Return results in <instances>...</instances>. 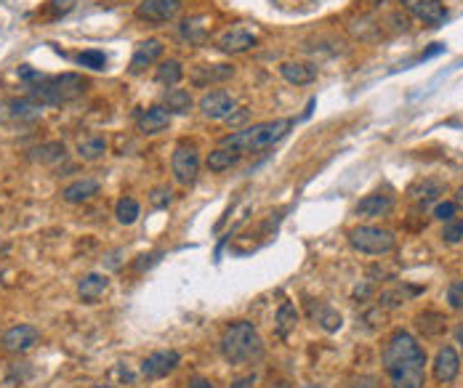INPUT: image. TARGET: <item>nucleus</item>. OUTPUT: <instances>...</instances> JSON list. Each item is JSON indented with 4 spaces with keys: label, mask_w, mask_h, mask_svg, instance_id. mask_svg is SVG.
<instances>
[{
    "label": "nucleus",
    "mask_w": 463,
    "mask_h": 388,
    "mask_svg": "<svg viewBox=\"0 0 463 388\" xmlns=\"http://www.w3.org/2000/svg\"><path fill=\"white\" fill-rule=\"evenodd\" d=\"M383 367L391 377V388H424L426 351L410 332H394L383 346Z\"/></svg>",
    "instance_id": "obj_1"
},
{
    "label": "nucleus",
    "mask_w": 463,
    "mask_h": 388,
    "mask_svg": "<svg viewBox=\"0 0 463 388\" xmlns=\"http://www.w3.org/2000/svg\"><path fill=\"white\" fill-rule=\"evenodd\" d=\"M219 349L224 362L231 367H240V364H250L261 359L264 354V340L258 335V330L250 322H231L229 328L224 330V335L219 340Z\"/></svg>",
    "instance_id": "obj_2"
},
{
    "label": "nucleus",
    "mask_w": 463,
    "mask_h": 388,
    "mask_svg": "<svg viewBox=\"0 0 463 388\" xmlns=\"http://www.w3.org/2000/svg\"><path fill=\"white\" fill-rule=\"evenodd\" d=\"M291 128H293V120L256 122V125L237 128L234 134L224 136V138H221V146L237 152V155H243V152H261V149H269V146L277 144L280 138H285Z\"/></svg>",
    "instance_id": "obj_3"
},
{
    "label": "nucleus",
    "mask_w": 463,
    "mask_h": 388,
    "mask_svg": "<svg viewBox=\"0 0 463 388\" xmlns=\"http://www.w3.org/2000/svg\"><path fill=\"white\" fill-rule=\"evenodd\" d=\"M88 91V80L77 72H61L53 77H40L30 85V98L40 107H59L67 101H75Z\"/></svg>",
    "instance_id": "obj_4"
},
{
    "label": "nucleus",
    "mask_w": 463,
    "mask_h": 388,
    "mask_svg": "<svg viewBox=\"0 0 463 388\" xmlns=\"http://www.w3.org/2000/svg\"><path fill=\"white\" fill-rule=\"evenodd\" d=\"M346 237H349V245L354 250L362 255H389L394 250V245H397V237L389 229L370 226V224L354 226V229H349Z\"/></svg>",
    "instance_id": "obj_5"
},
{
    "label": "nucleus",
    "mask_w": 463,
    "mask_h": 388,
    "mask_svg": "<svg viewBox=\"0 0 463 388\" xmlns=\"http://www.w3.org/2000/svg\"><path fill=\"white\" fill-rule=\"evenodd\" d=\"M171 173L176 183L182 186H192L200 176V155H197V146L189 144V141H182V144L173 149L171 157Z\"/></svg>",
    "instance_id": "obj_6"
},
{
    "label": "nucleus",
    "mask_w": 463,
    "mask_h": 388,
    "mask_svg": "<svg viewBox=\"0 0 463 388\" xmlns=\"http://www.w3.org/2000/svg\"><path fill=\"white\" fill-rule=\"evenodd\" d=\"M182 11V0H141L136 6V19L146 25H165L173 22Z\"/></svg>",
    "instance_id": "obj_7"
},
{
    "label": "nucleus",
    "mask_w": 463,
    "mask_h": 388,
    "mask_svg": "<svg viewBox=\"0 0 463 388\" xmlns=\"http://www.w3.org/2000/svg\"><path fill=\"white\" fill-rule=\"evenodd\" d=\"M179 364H182V354L173 351V349H160L141 362V375L149 377V380H160V377L171 375Z\"/></svg>",
    "instance_id": "obj_8"
},
{
    "label": "nucleus",
    "mask_w": 463,
    "mask_h": 388,
    "mask_svg": "<svg viewBox=\"0 0 463 388\" xmlns=\"http://www.w3.org/2000/svg\"><path fill=\"white\" fill-rule=\"evenodd\" d=\"M40 340V330L32 325H16V328L6 330L0 338V349L6 354H27L30 349H35V343Z\"/></svg>",
    "instance_id": "obj_9"
},
{
    "label": "nucleus",
    "mask_w": 463,
    "mask_h": 388,
    "mask_svg": "<svg viewBox=\"0 0 463 388\" xmlns=\"http://www.w3.org/2000/svg\"><path fill=\"white\" fill-rule=\"evenodd\" d=\"M402 8L426 27H439L448 19V8L442 0H402Z\"/></svg>",
    "instance_id": "obj_10"
},
{
    "label": "nucleus",
    "mask_w": 463,
    "mask_h": 388,
    "mask_svg": "<svg viewBox=\"0 0 463 388\" xmlns=\"http://www.w3.org/2000/svg\"><path fill=\"white\" fill-rule=\"evenodd\" d=\"M431 373L439 386H450L452 380L461 373V356L455 351V346H442L434 354V362H431Z\"/></svg>",
    "instance_id": "obj_11"
},
{
    "label": "nucleus",
    "mask_w": 463,
    "mask_h": 388,
    "mask_svg": "<svg viewBox=\"0 0 463 388\" xmlns=\"http://www.w3.org/2000/svg\"><path fill=\"white\" fill-rule=\"evenodd\" d=\"M234 110H237V101L229 91H210L200 98V112L208 120H227Z\"/></svg>",
    "instance_id": "obj_12"
},
{
    "label": "nucleus",
    "mask_w": 463,
    "mask_h": 388,
    "mask_svg": "<svg viewBox=\"0 0 463 388\" xmlns=\"http://www.w3.org/2000/svg\"><path fill=\"white\" fill-rule=\"evenodd\" d=\"M163 51H165V46L160 43L158 37H149V40H141L139 46H136L134 56H131V72L134 75H141L146 70V67H152L155 61L163 56Z\"/></svg>",
    "instance_id": "obj_13"
},
{
    "label": "nucleus",
    "mask_w": 463,
    "mask_h": 388,
    "mask_svg": "<svg viewBox=\"0 0 463 388\" xmlns=\"http://www.w3.org/2000/svg\"><path fill=\"white\" fill-rule=\"evenodd\" d=\"M391 207H394V197H391V194L373 192L357 202L354 213H357L360 219H381V216H389Z\"/></svg>",
    "instance_id": "obj_14"
},
{
    "label": "nucleus",
    "mask_w": 463,
    "mask_h": 388,
    "mask_svg": "<svg viewBox=\"0 0 463 388\" xmlns=\"http://www.w3.org/2000/svg\"><path fill=\"white\" fill-rule=\"evenodd\" d=\"M107 290H110V277L99 274V271H91L77 282V298L83 304H99V298Z\"/></svg>",
    "instance_id": "obj_15"
},
{
    "label": "nucleus",
    "mask_w": 463,
    "mask_h": 388,
    "mask_svg": "<svg viewBox=\"0 0 463 388\" xmlns=\"http://www.w3.org/2000/svg\"><path fill=\"white\" fill-rule=\"evenodd\" d=\"M99 192H101V183H99L96 179H77V181L67 183V186L61 189V200L70 202V205H80V202L94 200Z\"/></svg>",
    "instance_id": "obj_16"
},
{
    "label": "nucleus",
    "mask_w": 463,
    "mask_h": 388,
    "mask_svg": "<svg viewBox=\"0 0 463 388\" xmlns=\"http://www.w3.org/2000/svg\"><path fill=\"white\" fill-rule=\"evenodd\" d=\"M258 43V37L253 35V32H248V30H229V32H224V35L219 37V51H224V53H245V51H250L253 46Z\"/></svg>",
    "instance_id": "obj_17"
},
{
    "label": "nucleus",
    "mask_w": 463,
    "mask_h": 388,
    "mask_svg": "<svg viewBox=\"0 0 463 388\" xmlns=\"http://www.w3.org/2000/svg\"><path fill=\"white\" fill-rule=\"evenodd\" d=\"M231 75H234V67H229V64H200L192 72V83L208 88V85L221 83V80H229Z\"/></svg>",
    "instance_id": "obj_18"
},
{
    "label": "nucleus",
    "mask_w": 463,
    "mask_h": 388,
    "mask_svg": "<svg viewBox=\"0 0 463 388\" xmlns=\"http://www.w3.org/2000/svg\"><path fill=\"white\" fill-rule=\"evenodd\" d=\"M280 75L291 85H309L317 80V70L312 64H306V61H282Z\"/></svg>",
    "instance_id": "obj_19"
},
{
    "label": "nucleus",
    "mask_w": 463,
    "mask_h": 388,
    "mask_svg": "<svg viewBox=\"0 0 463 388\" xmlns=\"http://www.w3.org/2000/svg\"><path fill=\"white\" fill-rule=\"evenodd\" d=\"M168 122H171V112L165 110V107H149V110H144L141 112V117H139V131L146 136L160 134V131L168 128Z\"/></svg>",
    "instance_id": "obj_20"
},
{
    "label": "nucleus",
    "mask_w": 463,
    "mask_h": 388,
    "mask_svg": "<svg viewBox=\"0 0 463 388\" xmlns=\"http://www.w3.org/2000/svg\"><path fill=\"white\" fill-rule=\"evenodd\" d=\"M296 325H298V311H296V304H291V301H282L280 309H277V316H274V332L285 340L293 330H296Z\"/></svg>",
    "instance_id": "obj_21"
},
{
    "label": "nucleus",
    "mask_w": 463,
    "mask_h": 388,
    "mask_svg": "<svg viewBox=\"0 0 463 388\" xmlns=\"http://www.w3.org/2000/svg\"><path fill=\"white\" fill-rule=\"evenodd\" d=\"M309 309H312V316H315V322H317L319 328L325 330V332H336V330H341L343 319L341 314L333 309V306L328 304H309Z\"/></svg>",
    "instance_id": "obj_22"
},
{
    "label": "nucleus",
    "mask_w": 463,
    "mask_h": 388,
    "mask_svg": "<svg viewBox=\"0 0 463 388\" xmlns=\"http://www.w3.org/2000/svg\"><path fill=\"white\" fill-rule=\"evenodd\" d=\"M415 325L424 332V338H437L448 328V319L439 314V311H424V314H418Z\"/></svg>",
    "instance_id": "obj_23"
},
{
    "label": "nucleus",
    "mask_w": 463,
    "mask_h": 388,
    "mask_svg": "<svg viewBox=\"0 0 463 388\" xmlns=\"http://www.w3.org/2000/svg\"><path fill=\"white\" fill-rule=\"evenodd\" d=\"M237 160H240V155L237 152H231V149H224V146H219V149H213L210 155H208L205 165L213 173H224V170H229L237 165Z\"/></svg>",
    "instance_id": "obj_24"
},
{
    "label": "nucleus",
    "mask_w": 463,
    "mask_h": 388,
    "mask_svg": "<svg viewBox=\"0 0 463 388\" xmlns=\"http://www.w3.org/2000/svg\"><path fill=\"white\" fill-rule=\"evenodd\" d=\"M192 93L189 91H184V88H171L168 93H165V110L168 112H176V115H186V112L192 110Z\"/></svg>",
    "instance_id": "obj_25"
},
{
    "label": "nucleus",
    "mask_w": 463,
    "mask_h": 388,
    "mask_svg": "<svg viewBox=\"0 0 463 388\" xmlns=\"http://www.w3.org/2000/svg\"><path fill=\"white\" fill-rule=\"evenodd\" d=\"M139 216H141V205L136 202L134 197H120V200H118V205H115V219H118V224L131 226V224L139 221Z\"/></svg>",
    "instance_id": "obj_26"
},
{
    "label": "nucleus",
    "mask_w": 463,
    "mask_h": 388,
    "mask_svg": "<svg viewBox=\"0 0 463 388\" xmlns=\"http://www.w3.org/2000/svg\"><path fill=\"white\" fill-rule=\"evenodd\" d=\"M182 77H184V67H182V61H176V59L163 61L158 67V72H155V80L163 85H168V88L182 83Z\"/></svg>",
    "instance_id": "obj_27"
},
{
    "label": "nucleus",
    "mask_w": 463,
    "mask_h": 388,
    "mask_svg": "<svg viewBox=\"0 0 463 388\" xmlns=\"http://www.w3.org/2000/svg\"><path fill=\"white\" fill-rule=\"evenodd\" d=\"M445 192V186H442V181H434V179H426V181L415 183L413 189H410V197L413 200H418L421 205H426V202H431V200H437L439 194Z\"/></svg>",
    "instance_id": "obj_28"
},
{
    "label": "nucleus",
    "mask_w": 463,
    "mask_h": 388,
    "mask_svg": "<svg viewBox=\"0 0 463 388\" xmlns=\"http://www.w3.org/2000/svg\"><path fill=\"white\" fill-rule=\"evenodd\" d=\"M67 157V152H64V144H56V141H51V144H43L32 149V160L37 162H43V165H53V162H64Z\"/></svg>",
    "instance_id": "obj_29"
},
{
    "label": "nucleus",
    "mask_w": 463,
    "mask_h": 388,
    "mask_svg": "<svg viewBox=\"0 0 463 388\" xmlns=\"http://www.w3.org/2000/svg\"><path fill=\"white\" fill-rule=\"evenodd\" d=\"M104 152H107V141H104V138H99V136L83 138V141L77 144V155H80V160H88V162L99 160Z\"/></svg>",
    "instance_id": "obj_30"
},
{
    "label": "nucleus",
    "mask_w": 463,
    "mask_h": 388,
    "mask_svg": "<svg viewBox=\"0 0 463 388\" xmlns=\"http://www.w3.org/2000/svg\"><path fill=\"white\" fill-rule=\"evenodd\" d=\"M77 64H80V67H88V70H94V72H101V70H107V53H104V51H96V48L80 51V53H77Z\"/></svg>",
    "instance_id": "obj_31"
},
{
    "label": "nucleus",
    "mask_w": 463,
    "mask_h": 388,
    "mask_svg": "<svg viewBox=\"0 0 463 388\" xmlns=\"http://www.w3.org/2000/svg\"><path fill=\"white\" fill-rule=\"evenodd\" d=\"M203 19H186L182 27V35L189 40V43H203L208 35V25H200Z\"/></svg>",
    "instance_id": "obj_32"
},
{
    "label": "nucleus",
    "mask_w": 463,
    "mask_h": 388,
    "mask_svg": "<svg viewBox=\"0 0 463 388\" xmlns=\"http://www.w3.org/2000/svg\"><path fill=\"white\" fill-rule=\"evenodd\" d=\"M442 240L448 245H458L463 240V219H450L445 221V229H442Z\"/></svg>",
    "instance_id": "obj_33"
},
{
    "label": "nucleus",
    "mask_w": 463,
    "mask_h": 388,
    "mask_svg": "<svg viewBox=\"0 0 463 388\" xmlns=\"http://www.w3.org/2000/svg\"><path fill=\"white\" fill-rule=\"evenodd\" d=\"M43 110L40 104H35L32 98H22V101H13L11 104V112L16 117H37V112Z\"/></svg>",
    "instance_id": "obj_34"
},
{
    "label": "nucleus",
    "mask_w": 463,
    "mask_h": 388,
    "mask_svg": "<svg viewBox=\"0 0 463 388\" xmlns=\"http://www.w3.org/2000/svg\"><path fill=\"white\" fill-rule=\"evenodd\" d=\"M448 306L452 311H463V279H455L448 287Z\"/></svg>",
    "instance_id": "obj_35"
},
{
    "label": "nucleus",
    "mask_w": 463,
    "mask_h": 388,
    "mask_svg": "<svg viewBox=\"0 0 463 388\" xmlns=\"http://www.w3.org/2000/svg\"><path fill=\"white\" fill-rule=\"evenodd\" d=\"M173 200V192L171 189H165V186H158V189H152L149 192V202L155 207H168Z\"/></svg>",
    "instance_id": "obj_36"
},
{
    "label": "nucleus",
    "mask_w": 463,
    "mask_h": 388,
    "mask_svg": "<svg viewBox=\"0 0 463 388\" xmlns=\"http://www.w3.org/2000/svg\"><path fill=\"white\" fill-rule=\"evenodd\" d=\"M75 6V0H51L49 6L43 8V13H49L51 19H59L61 13H67Z\"/></svg>",
    "instance_id": "obj_37"
},
{
    "label": "nucleus",
    "mask_w": 463,
    "mask_h": 388,
    "mask_svg": "<svg viewBox=\"0 0 463 388\" xmlns=\"http://www.w3.org/2000/svg\"><path fill=\"white\" fill-rule=\"evenodd\" d=\"M455 213H458V205H455V202H439V205L434 207V219H439V221L455 219Z\"/></svg>",
    "instance_id": "obj_38"
},
{
    "label": "nucleus",
    "mask_w": 463,
    "mask_h": 388,
    "mask_svg": "<svg viewBox=\"0 0 463 388\" xmlns=\"http://www.w3.org/2000/svg\"><path fill=\"white\" fill-rule=\"evenodd\" d=\"M349 388H381V380H378L376 375H362V377H357Z\"/></svg>",
    "instance_id": "obj_39"
},
{
    "label": "nucleus",
    "mask_w": 463,
    "mask_h": 388,
    "mask_svg": "<svg viewBox=\"0 0 463 388\" xmlns=\"http://www.w3.org/2000/svg\"><path fill=\"white\" fill-rule=\"evenodd\" d=\"M245 117H248V110H234V112L229 115V117H227V122H229L231 128L237 131V125H240V122H243Z\"/></svg>",
    "instance_id": "obj_40"
},
{
    "label": "nucleus",
    "mask_w": 463,
    "mask_h": 388,
    "mask_svg": "<svg viewBox=\"0 0 463 388\" xmlns=\"http://www.w3.org/2000/svg\"><path fill=\"white\" fill-rule=\"evenodd\" d=\"M19 77H22V80H27V83H30V80H35V83H37L43 75L35 72V70H30V67H19Z\"/></svg>",
    "instance_id": "obj_41"
},
{
    "label": "nucleus",
    "mask_w": 463,
    "mask_h": 388,
    "mask_svg": "<svg viewBox=\"0 0 463 388\" xmlns=\"http://www.w3.org/2000/svg\"><path fill=\"white\" fill-rule=\"evenodd\" d=\"M256 386V380L253 377H240V380H234L229 388H253Z\"/></svg>",
    "instance_id": "obj_42"
},
{
    "label": "nucleus",
    "mask_w": 463,
    "mask_h": 388,
    "mask_svg": "<svg viewBox=\"0 0 463 388\" xmlns=\"http://www.w3.org/2000/svg\"><path fill=\"white\" fill-rule=\"evenodd\" d=\"M442 51H445V46H442V43H434V46H431L429 51H424L421 61H424V59H431V56H437V53H442Z\"/></svg>",
    "instance_id": "obj_43"
},
{
    "label": "nucleus",
    "mask_w": 463,
    "mask_h": 388,
    "mask_svg": "<svg viewBox=\"0 0 463 388\" xmlns=\"http://www.w3.org/2000/svg\"><path fill=\"white\" fill-rule=\"evenodd\" d=\"M189 388H216L210 380H205V377H195V380H189Z\"/></svg>",
    "instance_id": "obj_44"
},
{
    "label": "nucleus",
    "mask_w": 463,
    "mask_h": 388,
    "mask_svg": "<svg viewBox=\"0 0 463 388\" xmlns=\"http://www.w3.org/2000/svg\"><path fill=\"white\" fill-rule=\"evenodd\" d=\"M455 338H458V343H461V349H463V322L455 328Z\"/></svg>",
    "instance_id": "obj_45"
},
{
    "label": "nucleus",
    "mask_w": 463,
    "mask_h": 388,
    "mask_svg": "<svg viewBox=\"0 0 463 388\" xmlns=\"http://www.w3.org/2000/svg\"><path fill=\"white\" fill-rule=\"evenodd\" d=\"M455 205H461V207H463V186L458 189V192H455Z\"/></svg>",
    "instance_id": "obj_46"
},
{
    "label": "nucleus",
    "mask_w": 463,
    "mask_h": 388,
    "mask_svg": "<svg viewBox=\"0 0 463 388\" xmlns=\"http://www.w3.org/2000/svg\"><path fill=\"white\" fill-rule=\"evenodd\" d=\"M367 6H381V3H386V0H365Z\"/></svg>",
    "instance_id": "obj_47"
},
{
    "label": "nucleus",
    "mask_w": 463,
    "mask_h": 388,
    "mask_svg": "<svg viewBox=\"0 0 463 388\" xmlns=\"http://www.w3.org/2000/svg\"><path fill=\"white\" fill-rule=\"evenodd\" d=\"M304 388H322V386H315V383H309V386H304Z\"/></svg>",
    "instance_id": "obj_48"
},
{
    "label": "nucleus",
    "mask_w": 463,
    "mask_h": 388,
    "mask_svg": "<svg viewBox=\"0 0 463 388\" xmlns=\"http://www.w3.org/2000/svg\"><path fill=\"white\" fill-rule=\"evenodd\" d=\"M94 388H115V386H94Z\"/></svg>",
    "instance_id": "obj_49"
}]
</instances>
